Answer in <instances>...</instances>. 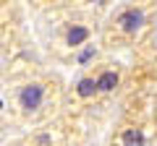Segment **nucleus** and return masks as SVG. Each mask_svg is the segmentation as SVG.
<instances>
[{
    "instance_id": "7ed1b4c3",
    "label": "nucleus",
    "mask_w": 157,
    "mask_h": 146,
    "mask_svg": "<svg viewBox=\"0 0 157 146\" xmlns=\"http://www.w3.org/2000/svg\"><path fill=\"white\" fill-rule=\"evenodd\" d=\"M94 84H97V89H100V91H110V89H115V84H118V73L107 71V73H102Z\"/></svg>"
},
{
    "instance_id": "423d86ee",
    "label": "nucleus",
    "mask_w": 157,
    "mask_h": 146,
    "mask_svg": "<svg viewBox=\"0 0 157 146\" xmlns=\"http://www.w3.org/2000/svg\"><path fill=\"white\" fill-rule=\"evenodd\" d=\"M94 91H97V84L92 78H84L81 84H78V94H81V97H92Z\"/></svg>"
},
{
    "instance_id": "20e7f679",
    "label": "nucleus",
    "mask_w": 157,
    "mask_h": 146,
    "mask_svg": "<svg viewBox=\"0 0 157 146\" xmlns=\"http://www.w3.org/2000/svg\"><path fill=\"white\" fill-rule=\"evenodd\" d=\"M86 37H89V29L73 26L71 31H68V45H81V42H86Z\"/></svg>"
},
{
    "instance_id": "39448f33",
    "label": "nucleus",
    "mask_w": 157,
    "mask_h": 146,
    "mask_svg": "<svg viewBox=\"0 0 157 146\" xmlns=\"http://www.w3.org/2000/svg\"><path fill=\"white\" fill-rule=\"evenodd\" d=\"M123 144H126V146H141V144H144L141 130H134V128L126 130V133H123Z\"/></svg>"
},
{
    "instance_id": "1a4fd4ad",
    "label": "nucleus",
    "mask_w": 157,
    "mask_h": 146,
    "mask_svg": "<svg viewBox=\"0 0 157 146\" xmlns=\"http://www.w3.org/2000/svg\"><path fill=\"white\" fill-rule=\"evenodd\" d=\"M0 107H3V102H0Z\"/></svg>"
},
{
    "instance_id": "0eeeda50",
    "label": "nucleus",
    "mask_w": 157,
    "mask_h": 146,
    "mask_svg": "<svg viewBox=\"0 0 157 146\" xmlns=\"http://www.w3.org/2000/svg\"><path fill=\"white\" fill-rule=\"evenodd\" d=\"M92 55H94V47H86V50L81 52V55H78V63H86V60H89Z\"/></svg>"
},
{
    "instance_id": "f03ea898",
    "label": "nucleus",
    "mask_w": 157,
    "mask_h": 146,
    "mask_svg": "<svg viewBox=\"0 0 157 146\" xmlns=\"http://www.w3.org/2000/svg\"><path fill=\"white\" fill-rule=\"evenodd\" d=\"M118 21L123 24V29H126V31H136V29H139L141 24H144V13H141V11H136V8H131V11H126L123 16L118 18Z\"/></svg>"
},
{
    "instance_id": "6e6552de",
    "label": "nucleus",
    "mask_w": 157,
    "mask_h": 146,
    "mask_svg": "<svg viewBox=\"0 0 157 146\" xmlns=\"http://www.w3.org/2000/svg\"><path fill=\"white\" fill-rule=\"evenodd\" d=\"M94 3H105V0H94Z\"/></svg>"
},
{
    "instance_id": "f257e3e1",
    "label": "nucleus",
    "mask_w": 157,
    "mask_h": 146,
    "mask_svg": "<svg viewBox=\"0 0 157 146\" xmlns=\"http://www.w3.org/2000/svg\"><path fill=\"white\" fill-rule=\"evenodd\" d=\"M42 94H45V89L39 84H29V86H24V91L18 94V102H21L24 110H34V107L42 104Z\"/></svg>"
}]
</instances>
